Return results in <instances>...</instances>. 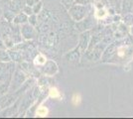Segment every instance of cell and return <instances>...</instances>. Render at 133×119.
Listing matches in <instances>:
<instances>
[{"label":"cell","mask_w":133,"mask_h":119,"mask_svg":"<svg viewBox=\"0 0 133 119\" xmlns=\"http://www.w3.org/2000/svg\"><path fill=\"white\" fill-rule=\"evenodd\" d=\"M97 12H98V13H97V16H98V17H103V16L106 14L105 11H104L103 9H99Z\"/></svg>","instance_id":"cell-16"},{"label":"cell","mask_w":133,"mask_h":119,"mask_svg":"<svg viewBox=\"0 0 133 119\" xmlns=\"http://www.w3.org/2000/svg\"><path fill=\"white\" fill-rule=\"evenodd\" d=\"M90 2V0H75V4H81V5H87Z\"/></svg>","instance_id":"cell-14"},{"label":"cell","mask_w":133,"mask_h":119,"mask_svg":"<svg viewBox=\"0 0 133 119\" xmlns=\"http://www.w3.org/2000/svg\"><path fill=\"white\" fill-rule=\"evenodd\" d=\"M28 18L29 17L27 16V14L20 13L14 18V23H16V24H24V23H26L28 21Z\"/></svg>","instance_id":"cell-4"},{"label":"cell","mask_w":133,"mask_h":119,"mask_svg":"<svg viewBox=\"0 0 133 119\" xmlns=\"http://www.w3.org/2000/svg\"><path fill=\"white\" fill-rule=\"evenodd\" d=\"M22 34L24 36L25 39H32L35 36V30H34L33 26L31 24H27V25H24L22 27Z\"/></svg>","instance_id":"cell-2"},{"label":"cell","mask_w":133,"mask_h":119,"mask_svg":"<svg viewBox=\"0 0 133 119\" xmlns=\"http://www.w3.org/2000/svg\"><path fill=\"white\" fill-rule=\"evenodd\" d=\"M37 16H36V14H31L30 16H29V18H28V21H29V23L32 25V26H35L36 24H37Z\"/></svg>","instance_id":"cell-10"},{"label":"cell","mask_w":133,"mask_h":119,"mask_svg":"<svg viewBox=\"0 0 133 119\" xmlns=\"http://www.w3.org/2000/svg\"><path fill=\"white\" fill-rule=\"evenodd\" d=\"M48 114V109L44 106H41L37 109V115H39V116H46Z\"/></svg>","instance_id":"cell-7"},{"label":"cell","mask_w":133,"mask_h":119,"mask_svg":"<svg viewBox=\"0 0 133 119\" xmlns=\"http://www.w3.org/2000/svg\"><path fill=\"white\" fill-rule=\"evenodd\" d=\"M42 6H43L42 5V2H41V1H38V2H37V3L32 7V8H33L34 14H36V15H37L38 13H40L41 10H42Z\"/></svg>","instance_id":"cell-6"},{"label":"cell","mask_w":133,"mask_h":119,"mask_svg":"<svg viewBox=\"0 0 133 119\" xmlns=\"http://www.w3.org/2000/svg\"><path fill=\"white\" fill-rule=\"evenodd\" d=\"M87 7L84 5H81V4H75L72 3V6L70 8L69 13L71 15V17L75 20V21H82L87 16Z\"/></svg>","instance_id":"cell-1"},{"label":"cell","mask_w":133,"mask_h":119,"mask_svg":"<svg viewBox=\"0 0 133 119\" xmlns=\"http://www.w3.org/2000/svg\"><path fill=\"white\" fill-rule=\"evenodd\" d=\"M50 96L51 97H54V98H56V97H58L59 95H60V92L58 91V89L57 88H55V87H52V88H50Z\"/></svg>","instance_id":"cell-11"},{"label":"cell","mask_w":133,"mask_h":119,"mask_svg":"<svg viewBox=\"0 0 133 119\" xmlns=\"http://www.w3.org/2000/svg\"><path fill=\"white\" fill-rule=\"evenodd\" d=\"M89 41V33L87 32V33H83L82 36H81V41H79V44H81V48L82 50H84L88 46V43Z\"/></svg>","instance_id":"cell-3"},{"label":"cell","mask_w":133,"mask_h":119,"mask_svg":"<svg viewBox=\"0 0 133 119\" xmlns=\"http://www.w3.org/2000/svg\"><path fill=\"white\" fill-rule=\"evenodd\" d=\"M49 69H51V74H55L56 72L58 71V68H57V65H56L55 62H49L48 64H47L46 68H45V73L47 74Z\"/></svg>","instance_id":"cell-5"},{"label":"cell","mask_w":133,"mask_h":119,"mask_svg":"<svg viewBox=\"0 0 133 119\" xmlns=\"http://www.w3.org/2000/svg\"><path fill=\"white\" fill-rule=\"evenodd\" d=\"M79 102H81V96H79V94L76 93V94L72 96V103H74L75 105H78Z\"/></svg>","instance_id":"cell-12"},{"label":"cell","mask_w":133,"mask_h":119,"mask_svg":"<svg viewBox=\"0 0 133 119\" xmlns=\"http://www.w3.org/2000/svg\"><path fill=\"white\" fill-rule=\"evenodd\" d=\"M35 62H36V64H38V65H44V64H46V59H45L44 56H42V55H38V56L36 57Z\"/></svg>","instance_id":"cell-9"},{"label":"cell","mask_w":133,"mask_h":119,"mask_svg":"<svg viewBox=\"0 0 133 119\" xmlns=\"http://www.w3.org/2000/svg\"><path fill=\"white\" fill-rule=\"evenodd\" d=\"M38 1H40V0H26V4H27L28 6H31V7H33Z\"/></svg>","instance_id":"cell-15"},{"label":"cell","mask_w":133,"mask_h":119,"mask_svg":"<svg viewBox=\"0 0 133 119\" xmlns=\"http://www.w3.org/2000/svg\"><path fill=\"white\" fill-rule=\"evenodd\" d=\"M0 61H2V62H9L10 61V57L6 54V52L0 51Z\"/></svg>","instance_id":"cell-8"},{"label":"cell","mask_w":133,"mask_h":119,"mask_svg":"<svg viewBox=\"0 0 133 119\" xmlns=\"http://www.w3.org/2000/svg\"><path fill=\"white\" fill-rule=\"evenodd\" d=\"M24 13L25 14H27V15H31V14H33V8L31 7V6H26L25 8H24Z\"/></svg>","instance_id":"cell-13"}]
</instances>
